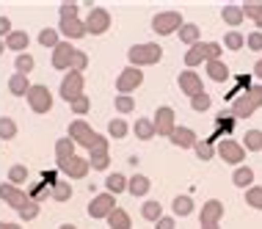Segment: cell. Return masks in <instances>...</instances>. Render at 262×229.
<instances>
[{"mask_svg":"<svg viewBox=\"0 0 262 229\" xmlns=\"http://www.w3.org/2000/svg\"><path fill=\"white\" fill-rule=\"evenodd\" d=\"M58 28L55 31L63 33L67 39H83L86 36V25H83V19L77 17V3H63L61 9H58Z\"/></svg>","mask_w":262,"mask_h":229,"instance_id":"1","label":"cell"},{"mask_svg":"<svg viewBox=\"0 0 262 229\" xmlns=\"http://www.w3.org/2000/svg\"><path fill=\"white\" fill-rule=\"evenodd\" d=\"M163 58V47L158 41H141V45H133L127 50V61H130V67H152V64H158Z\"/></svg>","mask_w":262,"mask_h":229,"instance_id":"2","label":"cell"},{"mask_svg":"<svg viewBox=\"0 0 262 229\" xmlns=\"http://www.w3.org/2000/svg\"><path fill=\"white\" fill-rule=\"evenodd\" d=\"M25 97H28V105H31L33 113H50V108H53V94H50V89H47V86L31 83V89H28Z\"/></svg>","mask_w":262,"mask_h":229,"instance_id":"3","label":"cell"},{"mask_svg":"<svg viewBox=\"0 0 262 229\" xmlns=\"http://www.w3.org/2000/svg\"><path fill=\"white\" fill-rule=\"evenodd\" d=\"M83 86H86V77H83V72L69 69V72L63 75V80H61L58 94H61V99H67V102H75L77 97H83Z\"/></svg>","mask_w":262,"mask_h":229,"instance_id":"4","label":"cell"},{"mask_svg":"<svg viewBox=\"0 0 262 229\" xmlns=\"http://www.w3.org/2000/svg\"><path fill=\"white\" fill-rule=\"evenodd\" d=\"M180 28H182V14L180 11H163L152 19V31L158 33V36H171Z\"/></svg>","mask_w":262,"mask_h":229,"instance_id":"5","label":"cell"},{"mask_svg":"<svg viewBox=\"0 0 262 229\" xmlns=\"http://www.w3.org/2000/svg\"><path fill=\"white\" fill-rule=\"evenodd\" d=\"M141 83H144V72L136 69V67H124L122 72L116 75V91H119V94H124V97H130Z\"/></svg>","mask_w":262,"mask_h":229,"instance_id":"6","label":"cell"},{"mask_svg":"<svg viewBox=\"0 0 262 229\" xmlns=\"http://www.w3.org/2000/svg\"><path fill=\"white\" fill-rule=\"evenodd\" d=\"M83 25H86V33H91V36H100V33H105L111 28V14L102 9V6H94V9L89 11V17L83 19Z\"/></svg>","mask_w":262,"mask_h":229,"instance_id":"7","label":"cell"},{"mask_svg":"<svg viewBox=\"0 0 262 229\" xmlns=\"http://www.w3.org/2000/svg\"><path fill=\"white\" fill-rule=\"evenodd\" d=\"M215 155L221 157L224 163H232V166H243V160H246V149L232 138H224L221 144L215 147Z\"/></svg>","mask_w":262,"mask_h":229,"instance_id":"8","label":"cell"},{"mask_svg":"<svg viewBox=\"0 0 262 229\" xmlns=\"http://www.w3.org/2000/svg\"><path fill=\"white\" fill-rule=\"evenodd\" d=\"M58 169H61V174L67 177V180H83V177L91 171L89 157H80V155H72L69 160H61Z\"/></svg>","mask_w":262,"mask_h":229,"instance_id":"9","label":"cell"},{"mask_svg":"<svg viewBox=\"0 0 262 229\" xmlns=\"http://www.w3.org/2000/svg\"><path fill=\"white\" fill-rule=\"evenodd\" d=\"M116 210V196H113V193H100V196H94L89 202V216L91 218H108L111 213Z\"/></svg>","mask_w":262,"mask_h":229,"instance_id":"10","label":"cell"},{"mask_svg":"<svg viewBox=\"0 0 262 229\" xmlns=\"http://www.w3.org/2000/svg\"><path fill=\"white\" fill-rule=\"evenodd\" d=\"M177 86H180V91H182V94H188L190 99L199 97L202 91H204L202 77H199V72H196V69H185V72H180V77H177Z\"/></svg>","mask_w":262,"mask_h":229,"instance_id":"11","label":"cell"},{"mask_svg":"<svg viewBox=\"0 0 262 229\" xmlns=\"http://www.w3.org/2000/svg\"><path fill=\"white\" fill-rule=\"evenodd\" d=\"M152 124H155V133L158 135H171L174 133V127H177V121H174V108H168V105H163V108L155 111V119H152Z\"/></svg>","mask_w":262,"mask_h":229,"instance_id":"12","label":"cell"},{"mask_svg":"<svg viewBox=\"0 0 262 229\" xmlns=\"http://www.w3.org/2000/svg\"><path fill=\"white\" fill-rule=\"evenodd\" d=\"M72 55H75V45H72V41H58V45H55V50H53L50 64H53L55 69H67V72H69Z\"/></svg>","mask_w":262,"mask_h":229,"instance_id":"13","label":"cell"},{"mask_svg":"<svg viewBox=\"0 0 262 229\" xmlns=\"http://www.w3.org/2000/svg\"><path fill=\"white\" fill-rule=\"evenodd\" d=\"M0 199H3L9 207H14V210H19L31 196H25L23 188H17V185H9V182H0Z\"/></svg>","mask_w":262,"mask_h":229,"instance_id":"14","label":"cell"},{"mask_svg":"<svg viewBox=\"0 0 262 229\" xmlns=\"http://www.w3.org/2000/svg\"><path fill=\"white\" fill-rule=\"evenodd\" d=\"M168 141H171L174 147H180V149H193V144L199 138H196V133L190 130V127H174V133L168 135Z\"/></svg>","mask_w":262,"mask_h":229,"instance_id":"15","label":"cell"},{"mask_svg":"<svg viewBox=\"0 0 262 229\" xmlns=\"http://www.w3.org/2000/svg\"><path fill=\"white\" fill-rule=\"evenodd\" d=\"M224 218V204L218 199H210V202L202 204V226L204 224H218Z\"/></svg>","mask_w":262,"mask_h":229,"instance_id":"16","label":"cell"},{"mask_svg":"<svg viewBox=\"0 0 262 229\" xmlns=\"http://www.w3.org/2000/svg\"><path fill=\"white\" fill-rule=\"evenodd\" d=\"M91 135H94V130H91V124L89 121H83V119H75L72 124H69V138L75 141V144H86V141L91 138Z\"/></svg>","mask_w":262,"mask_h":229,"instance_id":"17","label":"cell"},{"mask_svg":"<svg viewBox=\"0 0 262 229\" xmlns=\"http://www.w3.org/2000/svg\"><path fill=\"white\" fill-rule=\"evenodd\" d=\"M204 72H207V77L215 80V83L229 80V67H226L224 61H204Z\"/></svg>","mask_w":262,"mask_h":229,"instance_id":"18","label":"cell"},{"mask_svg":"<svg viewBox=\"0 0 262 229\" xmlns=\"http://www.w3.org/2000/svg\"><path fill=\"white\" fill-rule=\"evenodd\" d=\"M177 33H180V41L188 47H193L202 41V31H199V25H193V23H182V28Z\"/></svg>","mask_w":262,"mask_h":229,"instance_id":"19","label":"cell"},{"mask_svg":"<svg viewBox=\"0 0 262 229\" xmlns=\"http://www.w3.org/2000/svg\"><path fill=\"white\" fill-rule=\"evenodd\" d=\"M254 169L251 166H237L235 171H232V182L237 185V188H251L254 185Z\"/></svg>","mask_w":262,"mask_h":229,"instance_id":"20","label":"cell"},{"mask_svg":"<svg viewBox=\"0 0 262 229\" xmlns=\"http://www.w3.org/2000/svg\"><path fill=\"white\" fill-rule=\"evenodd\" d=\"M28 89H31V80H28V75L14 72V75L9 77V91H11L14 97H25Z\"/></svg>","mask_w":262,"mask_h":229,"instance_id":"21","label":"cell"},{"mask_svg":"<svg viewBox=\"0 0 262 229\" xmlns=\"http://www.w3.org/2000/svg\"><path fill=\"white\" fill-rule=\"evenodd\" d=\"M105 221H108V226H111V229H130V226H133L130 213L122 210V207H116V210H113V213H111V216L105 218Z\"/></svg>","mask_w":262,"mask_h":229,"instance_id":"22","label":"cell"},{"mask_svg":"<svg viewBox=\"0 0 262 229\" xmlns=\"http://www.w3.org/2000/svg\"><path fill=\"white\" fill-rule=\"evenodd\" d=\"M6 45L11 50H17V53H28V45H31V39H28L25 31H11L9 36H6Z\"/></svg>","mask_w":262,"mask_h":229,"instance_id":"23","label":"cell"},{"mask_svg":"<svg viewBox=\"0 0 262 229\" xmlns=\"http://www.w3.org/2000/svg\"><path fill=\"white\" fill-rule=\"evenodd\" d=\"M75 155V141L69 138V135H63V138L55 141V160H69V157Z\"/></svg>","mask_w":262,"mask_h":229,"instance_id":"24","label":"cell"},{"mask_svg":"<svg viewBox=\"0 0 262 229\" xmlns=\"http://www.w3.org/2000/svg\"><path fill=\"white\" fill-rule=\"evenodd\" d=\"M171 210H174V216L177 218H182V216H190L193 213V199L185 196V193H180V196H174V202H171Z\"/></svg>","mask_w":262,"mask_h":229,"instance_id":"25","label":"cell"},{"mask_svg":"<svg viewBox=\"0 0 262 229\" xmlns=\"http://www.w3.org/2000/svg\"><path fill=\"white\" fill-rule=\"evenodd\" d=\"M127 191H130L133 196H146V193H149V180H146L144 174H133L130 180H127Z\"/></svg>","mask_w":262,"mask_h":229,"instance_id":"26","label":"cell"},{"mask_svg":"<svg viewBox=\"0 0 262 229\" xmlns=\"http://www.w3.org/2000/svg\"><path fill=\"white\" fill-rule=\"evenodd\" d=\"M133 133H136V138H141V141H149V138H155V124H152V119H136V127H133Z\"/></svg>","mask_w":262,"mask_h":229,"instance_id":"27","label":"cell"},{"mask_svg":"<svg viewBox=\"0 0 262 229\" xmlns=\"http://www.w3.org/2000/svg\"><path fill=\"white\" fill-rule=\"evenodd\" d=\"M254 113V105L249 102V97L246 94H240L235 102H232V116H237V119H249Z\"/></svg>","mask_w":262,"mask_h":229,"instance_id":"28","label":"cell"},{"mask_svg":"<svg viewBox=\"0 0 262 229\" xmlns=\"http://www.w3.org/2000/svg\"><path fill=\"white\" fill-rule=\"evenodd\" d=\"M240 147L246 152H262V130H246V138Z\"/></svg>","mask_w":262,"mask_h":229,"instance_id":"29","label":"cell"},{"mask_svg":"<svg viewBox=\"0 0 262 229\" xmlns=\"http://www.w3.org/2000/svg\"><path fill=\"white\" fill-rule=\"evenodd\" d=\"M221 17H224V23H226V25H232V28H237V25L246 19V17H243V9H240V6H224Z\"/></svg>","mask_w":262,"mask_h":229,"instance_id":"30","label":"cell"},{"mask_svg":"<svg viewBox=\"0 0 262 229\" xmlns=\"http://www.w3.org/2000/svg\"><path fill=\"white\" fill-rule=\"evenodd\" d=\"M185 64H188V69H193V67H199V64H204V41H199V45H193V47H188Z\"/></svg>","mask_w":262,"mask_h":229,"instance_id":"31","label":"cell"},{"mask_svg":"<svg viewBox=\"0 0 262 229\" xmlns=\"http://www.w3.org/2000/svg\"><path fill=\"white\" fill-rule=\"evenodd\" d=\"M105 188H108V193H122V191H127V180H124V174H108L105 177Z\"/></svg>","mask_w":262,"mask_h":229,"instance_id":"32","label":"cell"},{"mask_svg":"<svg viewBox=\"0 0 262 229\" xmlns=\"http://www.w3.org/2000/svg\"><path fill=\"white\" fill-rule=\"evenodd\" d=\"M141 216H144L146 221H158V218H163V207H160V202H144L141 204Z\"/></svg>","mask_w":262,"mask_h":229,"instance_id":"33","label":"cell"},{"mask_svg":"<svg viewBox=\"0 0 262 229\" xmlns=\"http://www.w3.org/2000/svg\"><path fill=\"white\" fill-rule=\"evenodd\" d=\"M127 133H130V124H127L124 119H111L108 121V135L111 138H124Z\"/></svg>","mask_w":262,"mask_h":229,"instance_id":"34","label":"cell"},{"mask_svg":"<svg viewBox=\"0 0 262 229\" xmlns=\"http://www.w3.org/2000/svg\"><path fill=\"white\" fill-rule=\"evenodd\" d=\"M83 147H86L91 155H94V152H108V138H105V135H100V133H94Z\"/></svg>","mask_w":262,"mask_h":229,"instance_id":"35","label":"cell"},{"mask_svg":"<svg viewBox=\"0 0 262 229\" xmlns=\"http://www.w3.org/2000/svg\"><path fill=\"white\" fill-rule=\"evenodd\" d=\"M17 135V121L11 116H0V138L3 141H11Z\"/></svg>","mask_w":262,"mask_h":229,"instance_id":"36","label":"cell"},{"mask_svg":"<svg viewBox=\"0 0 262 229\" xmlns=\"http://www.w3.org/2000/svg\"><path fill=\"white\" fill-rule=\"evenodd\" d=\"M53 199H58V202H67V199H72L69 180H55V185H53Z\"/></svg>","mask_w":262,"mask_h":229,"instance_id":"37","label":"cell"},{"mask_svg":"<svg viewBox=\"0 0 262 229\" xmlns=\"http://www.w3.org/2000/svg\"><path fill=\"white\" fill-rule=\"evenodd\" d=\"M31 69H33V55H31V53H19V55H17V61H14V72L28 75Z\"/></svg>","mask_w":262,"mask_h":229,"instance_id":"38","label":"cell"},{"mask_svg":"<svg viewBox=\"0 0 262 229\" xmlns=\"http://www.w3.org/2000/svg\"><path fill=\"white\" fill-rule=\"evenodd\" d=\"M246 204L254 207V210H262V188H259V185L246 188Z\"/></svg>","mask_w":262,"mask_h":229,"instance_id":"39","label":"cell"},{"mask_svg":"<svg viewBox=\"0 0 262 229\" xmlns=\"http://www.w3.org/2000/svg\"><path fill=\"white\" fill-rule=\"evenodd\" d=\"M23 182H28V169L17 163V166L9 169V185H17V188H19Z\"/></svg>","mask_w":262,"mask_h":229,"instance_id":"40","label":"cell"},{"mask_svg":"<svg viewBox=\"0 0 262 229\" xmlns=\"http://www.w3.org/2000/svg\"><path fill=\"white\" fill-rule=\"evenodd\" d=\"M89 166L94 169V171H105V169L111 166V155L108 152H94V155L89 157Z\"/></svg>","mask_w":262,"mask_h":229,"instance_id":"41","label":"cell"},{"mask_svg":"<svg viewBox=\"0 0 262 229\" xmlns=\"http://www.w3.org/2000/svg\"><path fill=\"white\" fill-rule=\"evenodd\" d=\"M243 45H246V36H243L240 31H229V33L224 36V47H226V50H240Z\"/></svg>","mask_w":262,"mask_h":229,"instance_id":"42","label":"cell"},{"mask_svg":"<svg viewBox=\"0 0 262 229\" xmlns=\"http://www.w3.org/2000/svg\"><path fill=\"white\" fill-rule=\"evenodd\" d=\"M39 45L55 50V45H58V31H55V28H45V31L39 33Z\"/></svg>","mask_w":262,"mask_h":229,"instance_id":"43","label":"cell"},{"mask_svg":"<svg viewBox=\"0 0 262 229\" xmlns=\"http://www.w3.org/2000/svg\"><path fill=\"white\" fill-rule=\"evenodd\" d=\"M19 218H25V221H33V218H39V202H33V199H28V202L19 207Z\"/></svg>","mask_w":262,"mask_h":229,"instance_id":"44","label":"cell"},{"mask_svg":"<svg viewBox=\"0 0 262 229\" xmlns=\"http://www.w3.org/2000/svg\"><path fill=\"white\" fill-rule=\"evenodd\" d=\"M193 152H196V157H199V160H210V157L215 155V147H212L210 141H196V144H193Z\"/></svg>","mask_w":262,"mask_h":229,"instance_id":"45","label":"cell"},{"mask_svg":"<svg viewBox=\"0 0 262 229\" xmlns=\"http://www.w3.org/2000/svg\"><path fill=\"white\" fill-rule=\"evenodd\" d=\"M210 105H212V99H210V94H207V91H202L199 97H193V99H190V108H193L196 113H204V111H210Z\"/></svg>","mask_w":262,"mask_h":229,"instance_id":"46","label":"cell"},{"mask_svg":"<svg viewBox=\"0 0 262 229\" xmlns=\"http://www.w3.org/2000/svg\"><path fill=\"white\" fill-rule=\"evenodd\" d=\"M221 50L218 41H204V61H221Z\"/></svg>","mask_w":262,"mask_h":229,"instance_id":"47","label":"cell"},{"mask_svg":"<svg viewBox=\"0 0 262 229\" xmlns=\"http://www.w3.org/2000/svg\"><path fill=\"white\" fill-rule=\"evenodd\" d=\"M86 67H89V55L83 53V50L75 47V55H72V64H69V69H75V72H83Z\"/></svg>","mask_w":262,"mask_h":229,"instance_id":"48","label":"cell"},{"mask_svg":"<svg viewBox=\"0 0 262 229\" xmlns=\"http://www.w3.org/2000/svg\"><path fill=\"white\" fill-rule=\"evenodd\" d=\"M246 97H249V102L254 105V111L262 108V86H249V89H246Z\"/></svg>","mask_w":262,"mask_h":229,"instance_id":"49","label":"cell"},{"mask_svg":"<svg viewBox=\"0 0 262 229\" xmlns=\"http://www.w3.org/2000/svg\"><path fill=\"white\" fill-rule=\"evenodd\" d=\"M69 108H72L77 116H83V113H89V108H91V102H89V97L83 94V97H77L75 102H69Z\"/></svg>","mask_w":262,"mask_h":229,"instance_id":"50","label":"cell"},{"mask_svg":"<svg viewBox=\"0 0 262 229\" xmlns=\"http://www.w3.org/2000/svg\"><path fill=\"white\" fill-rule=\"evenodd\" d=\"M133 108H136V99H133V97H124V94L116 97V111L119 113H130Z\"/></svg>","mask_w":262,"mask_h":229,"instance_id":"51","label":"cell"},{"mask_svg":"<svg viewBox=\"0 0 262 229\" xmlns=\"http://www.w3.org/2000/svg\"><path fill=\"white\" fill-rule=\"evenodd\" d=\"M246 47L254 50V53H259V50H262V33H259V31L249 33V36H246Z\"/></svg>","mask_w":262,"mask_h":229,"instance_id":"52","label":"cell"},{"mask_svg":"<svg viewBox=\"0 0 262 229\" xmlns=\"http://www.w3.org/2000/svg\"><path fill=\"white\" fill-rule=\"evenodd\" d=\"M243 9V17H249V19H254L259 14V9H262V3H246V6H240Z\"/></svg>","mask_w":262,"mask_h":229,"instance_id":"53","label":"cell"},{"mask_svg":"<svg viewBox=\"0 0 262 229\" xmlns=\"http://www.w3.org/2000/svg\"><path fill=\"white\" fill-rule=\"evenodd\" d=\"M155 224H158V229H174V226H177V221H174L171 216H163V218L155 221Z\"/></svg>","mask_w":262,"mask_h":229,"instance_id":"54","label":"cell"},{"mask_svg":"<svg viewBox=\"0 0 262 229\" xmlns=\"http://www.w3.org/2000/svg\"><path fill=\"white\" fill-rule=\"evenodd\" d=\"M9 33H11V19L0 14V36H9Z\"/></svg>","mask_w":262,"mask_h":229,"instance_id":"55","label":"cell"},{"mask_svg":"<svg viewBox=\"0 0 262 229\" xmlns=\"http://www.w3.org/2000/svg\"><path fill=\"white\" fill-rule=\"evenodd\" d=\"M254 75H257V77H259V80H262V58H259L257 64H254Z\"/></svg>","mask_w":262,"mask_h":229,"instance_id":"56","label":"cell"},{"mask_svg":"<svg viewBox=\"0 0 262 229\" xmlns=\"http://www.w3.org/2000/svg\"><path fill=\"white\" fill-rule=\"evenodd\" d=\"M254 25H257V31L262 33V9H259V14H257V17H254Z\"/></svg>","mask_w":262,"mask_h":229,"instance_id":"57","label":"cell"},{"mask_svg":"<svg viewBox=\"0 0 262 229\" xmlns=\"http://www.w3.org/2000/svg\"><path fill=\"white\" fill-rule=\"evenodd\" d=\"M0 229H23V226H17V224H3V221H0Z\"/></svg>","mask_w":262,"mask_h":229,"instance_id":"58","label":"cell"},{"mask_svg":"<svg viewBox=\"0 0 262 229\" xmlns=\"http://www.w3.org/2000/svg\"><path fill=\"white\" fill-rule=\"evenodd\" d=\"M202 229H221V226H218V224H204Z\"/></svg>","mask_w":262,"mask_h":229,"instance_id":"59","label":"cell"},{"mask_svg":"<svg viewBox=\"0 0 262 229\" xmlns=\"http://www.w3.org/2000/svg\"><path fill=\"white\" fill-rule=\"evenodd\" d=\"M58 229H77V226H75V224H61Z\"/></svg>","mask_w":262,"mask_h":229,"instance_id":"60","label":"cell"}]
</instances>
